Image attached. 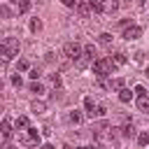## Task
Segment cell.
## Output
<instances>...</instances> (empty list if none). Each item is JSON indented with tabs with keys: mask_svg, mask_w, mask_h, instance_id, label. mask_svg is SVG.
<instances>
[{
	"mask_svg": "<svg viewBox=\"0 0 149 149\" xmlns=\"http://www.w3.org/2000/svg\"><path fill=\"white\" fill-rule=\"evenodd\" d=\"M114 70H116V63L112 58H95L93 61V74H98L100 79L107 77V74H112Z\"/></svg>",
	"mask_w": 149,
	"mask_h": 149,
	"instance_id": "6da1fadb",
	"label": "cell"
},
{
	"mask_svg": "<svg viewBox=\"0 0 149 149\" xmlns=\"http://www.w3.org/2000/svg\"><path fill=\"white\" fill-rule=\"evenodd\" d=\"M0 56L2 58H14V56H19V40L16 37H5L2 42H0Z\"/></svg>",
	"mask_w": 149,
	"mask_h": 149,
	"instance_id": "7a4b0ae2",
	"label": "cell"
},
{
	"mask_svg": "<svg viewBox=\"0 0 149 149\" xmlns=\"http://www.w3.org/2000/svg\"><path fill=\"white\" fill-rule=\"evenodd\" d=\"M63 54H65V58H68V61H77V58H81L84 47H81L79 42H68V44L63 47Z\"/></svg>",
	"mask_w": 149,
	"mask_h": 149,
	"instance_id": "3957f363",
	"label": "cell"
},
{
	"mask_svg": "<svg viewBox=\"0 0 149 149\" xmlns=\"http://www.w3.org/2000/svg\"><path fill=\"white\" fill-rule=\"evenodd\" d=\"M21 142L28 144V147H37V144H40V130H37V128H28L26 135L21 137Z\"/></svg>",
	"mask_w": 149,
	"mask_h": 149,
	"instance_id": "277c9868",
	"label": "cell"
},
{
	"mask_svg": "<svg viewBox=\"0 0 149 149\" xmlns=\"http://www.w3.org/2000/svg\"><path fill=\"white\" fill-rule=\"evenodd\" d=\"M140 35H142V28L140 26H126L123 28V40H128V42L130 40H137Z\"/></svg>",
	"mask_w": 149,
	"mask_h": 149,
	"instance_id": "5b68a950",
	"label": "cell"
},
{
	"mask_svg": "<svg viewBox=\"0 0 149 149\" xmlns=\"http://www.w3.org/2000/svg\"><path fill=\"white\" fill-rule=\"evenodd\" d=\"M0 133H2V137H5V140H9V137L14 135V126H12V121H9V119H2V123H0Z\"/></svg>",
	"mask_w": 149,
	"mask_h": 149,
	"instance_id": "8992f818",
	"label": "cell"
},
{
	"mask_svg": "<svg viewBox=\"0 0 149 149\" xmlns=\"http://www.w3.org/2000/svg\"><path fill=\"white\" fill-rule=\"evenodd\" d=\"M102 2V12L105 14H114L119 9V0H100Z\"/></svg>",
	"mask_w": 149,
	"mask_h": 149,
	"instance_id": "52a82bcc",
	"label": "cell"
},
{
	"mask_svg": "<svg viewBox=\"0 0 149 149\" xmlns=\"http://www.w3.org/2000/svg\"><path fill=\"white\" fill-rule=\"evenodd\" d=\"M77 14H79L81 19H88V16H91V5H88V2H77Z\"/></svg>",
	"mask_w": 149,
	"mask_h": 149,
	"instance_id": "ba28073f",
	"label": "cell"
},
{
	"mask_svg": "<svg viewBox=\"0 0 149 149\" xmlns=\"http://www.w3.org/2000/svg\"><path fill=\"white\" fill-rule=\"evenodd\" d=\"M14 128H16V130H28V128H30V121H28V116H16V121H14Z\"/></svg>",
	"mask_w": 149,
	"mask_h": 149,
	"instance_id": "9c48e42d",
	"label": "cell"
},
{
	"mask_svg": "<svg viewBox=\"0 0 149 149\" xmlns=\"http://www.w3.org/2000/svg\"><path fill=\"white\" fill-rule=\"evenodd\" d=\"M137 107H140V112H147L149 114V95L144 93V95H137Z\"/></svg>",
	"mask_w": 149,
	"mask_h": 149,
	"instance_id": "30bf717a",
	"label": "cell"
},
{
	"mask_svg": "<svg viewBox=\"0 0 149 149\" xmlns=\"http://www.w3.org/2000/svg\"><path fill=\"white\" fill-rule=\"evenodd\" d=\"M30 109H33L35 114H44V112H47V102H42V100H33Z\"/></svg>",
	"mask_w": 149,
	"mask_h": 149,
	"instance_id": "8fae6325",
	"label": "cell"
},
{
	"mask_svg": "<svg viewBox=\"0 0 149 149\" xmlns=\"http://www.w3.org/2000/svg\"><path fill=\"white\" fill-rule=\"evenodd\" d=\"M121 135H123V137H133V135H135V126H133L130 121H126V123L121 126Z\"/></svg>",
	"mask_w": 149,
	"mask_h": 149,
	"instance_id": "7c38bea8",
	"label": "cell"
},
{
	"mask_svg": "<svg viewBox=\"0 0 149 149\" xmlns=\"http://www.w3.org/2000/svg\"><path fill=\"white\" fill-rule=\"evenodd\" d=\"M84 56H86V58H91V61H95V58H98L95 47H93V44H86V47H84Z\"/></svg>",
	"mask_w": 149,
	"mask_h": 149,
	"instance_id": "4fadbf2b",
	"label": "cell"
},
{
	"mask_svg": "<svg viewBox=\"0 0 149 149\" xmlns=\"http://www.w3.org/2000/svg\"><path fill=\"white\" fill-rule=\"evenodd\" d=\"M123 86H126V81H123L121 77H116V79H112V81H109V88H112V91H116V93H119Z\"/></svg>",
	"mask_w": 149,
	"mask_h": 149,
	"instance_id": "5bb4252c",
	"label": "cell"
},
{
	"mask_svg": "<svg viewBox=\"0 0 149 149\" xmlns=\"http://www.w3.org/2000/svg\"><path fill=\"white\" fill-rule=\"evenodd\" d=\"M130 98H133V93H130V88H126V86H123V88L119 91V100H121V102L126 105V102H130Z\"/></svg>",
	"mask_w": 149,
	"mask_h": 149,
	"instance_id": "9a60e30c",
	"label": "cell"
},
{
	"mask_svg": "<svg viewBox=\"0 0 149 149\" xmlns=\"http://www.w3.org/2000/svg\"><path fill=\"white\" fill-rule=\"evenodd\" d=\"M68 119H70V123H81V121H84V116H81L79 109H72V112L68 114Z\"/></svg>",
	"mask_w": 149,
	"mask_h": 149,
	"instance_id": "2e32d148",
	"label": "cell"
},
{
	"mask_svg": "<svg viewBox=\"0 0 149 149\" xmlns=\"http://www.w3.org/2000/svg\"><path fill=\"white\" fill-rule=\"evenodd\" d=\"M84 107H86V116H93V109H95V105H93V98H84Z\"/></svg>",
	"mask_w": 149,
	"mask_h": 149,
	"instance_id": "e0dca14e",
	"label": "cell"
},
{
	"mask_svg": "<svg viewBox=\"0 0 149 149\" xmlns=\"http://www.w3.org/2000/svg\"><path fill=\"white\" fill-rule=\"evenodd\" d=\"M28 9H30V0H19V2H16V12H19V14H26Z\"/></svg>",
	"mask_w": 149,
	"mask_h": 149,
	"instance_id": "ac0fdd59",
	"label": "cell"
},
{
	"mask_svg": "<svg viewBox=\"0 0 149 149\" xmlns=\"http://www.w3.org/2000/svg\"><path fill=\"white\" fill-rule=\"evenodd\" d=\"M137 144H140V147H147V144H149V133H147V130H142V133L137 135Z\"/></svg>",
	"mask_w": 149,
	"mask_h": 149,
	"instance_id": "d6986e66",
	"label": "cell"
},
{
	"mask_svg": "<svg viewBox=\"0 0 149 149\" xmlns=\"http://www.w3.org/2000/svg\"><path fill=\"white\" fill-rule=\"evenodd\" d=\"M88 5H91V12L93 14H100L102 12V2L100 0H88Z\"/></svg>",
	"mask_w": 149,
	"mask_h": 149,
	"instance_id": "ffe728a7",
	"label": "cell"
},
{
	"mask_svg": "<svg viewBox=\"0 0 149 149\" xmlns=\"http://www.w3.org/2000/svg\"><path fill=\"white\" fill-rule=\"evenodd\" d=\"M28 88H30V93H37V95H40V93H44V88H42V84H40L37 79H35V81H33Z\"/></svg>",
	"mask_w": 149,
	"mask_h": 149,
	"instance_id": "44dd1931",
	"label": "cell"
},
{
	"mask_svg": "<svg viewBox=\"0 0 149 149\" xmlns=\"http://www.w3.org/2000/svg\"><path fill=\"white\" fill-rule=\"evenodd\" d=\"M112 61H114L116 65H123V63H126V54H121V51H116V54L112 56Z\"/></svg>",
	"mask_w": 149,
	"mask_h": 149,
	"instance_id": "7402d4cb",
	"label": "cell"
},
{
	"mask_svg": "<svg viewBox=\"0 0 149 149\" xmlns=\"http://www.w3.org/2000/svg\"><path fill=\"white\" fill-rule=\"evenodd\" d=\"M30 30H33V33H40V30H42V21H40V19H33V21H30Z\"/></svg>",
	"mask_w": 149,
	"mask_h": 149,
	"instance_id": "603a6c76",
	"label": "cell"
},
{
	"mask_svg": "<svg viewBox=\"0 0 149 149\" xmlns=\"http://www.w3.org/2000/svg\"><path fill=\"white\" fill-rule=\"evenodd\" d=\"M98 42H100V44H109V42H112V35H109V33H100V35H98Z\"/></svg>",
	"mask_w": 149,
	"mask_h": 149,
	"instance_id": "cb8c5ba5",
	"label": "cell"
},
{
	"mask_svg": "<svg viewBox=\"0 0 149 149\" xmlns=\"http://www.w3.org/2000/svg\"><path fill=\"white\" fill-rule=\"evenodd\" d=\"M28 68H30V63H28L26 58H21V61L16 63V70H19V72H23V70H28Z\"/></svg>",
	"mask_w": 149,
	"mask_h": 149,
	"instance_id": "d4e9b609",
	"label": "cell"
},
{
	"mask_svg": "<svg viewBox=\"0 0 149 149\" xmlns=\"http://www.w3.org/2000/svg\"><path fill=\"white\" fill-rule=\"evenodd\" d=\"M98 116H105V107H102V105H95V109H93V116H91V119H98Z\"/></svg>",
	"mask_w": 149,
	"mask_h": 149,
	"instance_id": "484cf974",
	"label": "cell"
},
{
	"mask_svg": "<svg viewBox=\"0 0 149 149\" xmlns=\"http://www.w3.org/2000/svg\"><path fill=\"white\" fill-rule=\"evenodd\" d=\"M0 16H2V19H9V16H12V9H9L7 5H0Z\"/></svg>",
	"mask_w": 149,
	"mask_h": 149,
	"instance_id": "4316f807",
	"label": "cell"
},
{
	"mask_svg": "<svg viewBox=\"0 0 149 149\" xmlns=\"http://www.w3.org/2000/svg\"><path fill=\"white\" fill-rule=\"evenodd\" d=\"M12 84H14L16 88H21V84H23V81H21V77H19V74H12Z\"/></svg>",
	"mask_w": 149,
	"mask_h": 149,
	"instance_id": "83f0119b",
	"label": "cell"
},
{
	"mask_svg": "<svg viewBox=\"0 0 149 149\" xmlns=\"http://www.w3.org/2000/svg\"><path fill=\"white\" fill-rule=\"evenodd\" d=\"M65 7H70V9H77V0H61Z\"/></svg>",
	"mask_w": 149,
	"mask_h": 149,
	"instance_id": "f1b7e54d",
	"label": "cell"
},
{
	"mask_svg": "<svg viewBox=\"0 0 149 149\" xmlns=\"http://www.w3.org/2000/svg\"><path fill=\"white\" fill-rule=\"evenodd\" d=\"M51 84L54 86H61V74H51Z\"/></svg>",
	"mask_w": 149,
	"mask_h": 149,
	"instance_id": "f546056e",
	"label": "cell"
},
{
	"mask_svg": "<svg viewBox=\"0 0 149 149\" xmlns=\"http://www.w3.org/2000/svg\"><path fill=\"white\" fill-rule=\"evenodd\" d=\"M135 93H137V95H144L147 91H144V86H135Z\"/></svg>",
	"mask_w": 149,
	"mask_h": 149,
	"instance_id": "4dcf8cb0",
	"label": "cell"
},
{
	"mask_svg": "<svg viewBox=\"0 0 149 149\" xmlns=\"http://www.w3.org/2000/svg\"><path fill=\"white\" fill-rule=\"evenodd\" d=\"M40 149H54V144H42Z\"/></svg>",
	"mask_w": 149,
	"mask_h": 149,
	"instance_id": "1f68e13d",
	"label": "cell"
},
{
	"mask_svg": "<svg viewBox=\"0 0 149 149\" xmlns=\"http://www.w3.org/2000/svg\"><path fill=\"white\" fill-rule=\"evenodd\" d=\"M77 149H98V147H77Z\"/></svg>",
	"mask_w": 149,
	"mask_h": 149,
	"instance_id": "d6a6232c",
	"label": "cell"
},
{
	"mask_svg": "<svg viewBox=\"0 0 149 149\" xmlns=\"http://www.w3.org/2000/svg\"><path fill=\"white\" fill-rule=\"evenodd\" d=\"M5 149H16V147H12V144H7V147H5Z\"/></svg>",
	"mask_w": 149,
	"mask_h": 149,
	"instance_id": "836d02e7",
	"label": "cell"
},
{
	"mask_svg": "<svg viewBox=\"0 0 149 149\" xmlns=\"http://www.w3.org/2000/svg\"><path fill=\"white\" fill-rule=\"evenodd\" d=\"M144 74H147V77H149V68H147V70H144Z\"/></svg>",
	"mask_w": 149,
	"mask_h": 149,
	"instance_id": "e575fe53",
	"label": "cell"
},
{
	"mask_svg": "<svg viewBox=\"0 0 149 149\" xmlns=\"http://www.w3.org/2000/svg\"><path fill=\"white\" fill-rule=\"evenodd\" d=\"M140 2H144V0H140Z\"/></svg>",
	"mask_w": 149,
	"mask_h": 149,
	"instance_id": "d590c367",
	"label": "cell"
},
{
	"mask_svg": "<svg viewBox=\"0 0 149 149\" xmlns=\"http://www.w3.org/2000/svg\"><path fill=\"white\" fill-rule=\"evenodd\" d=\"M98 149H100V147H98Z\"/></svg>",
	"mask_w": 149,
	"mask_h": 149,
	"instance_id": "8d00e7d4",
	"label": "cell"
}]
</instances>
